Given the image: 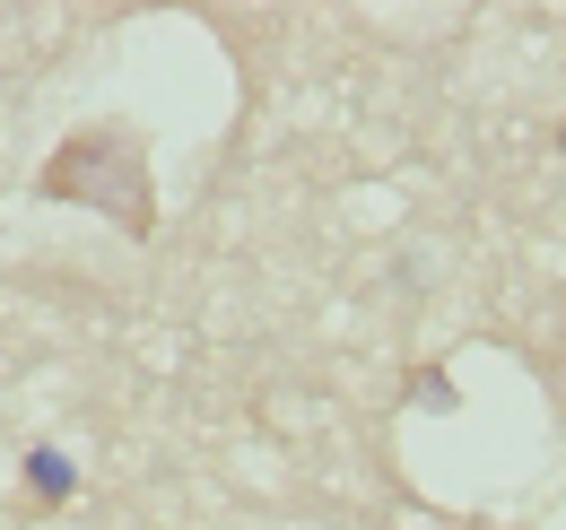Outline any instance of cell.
<instances>
[{"mask_svg":"<svg viewBox=\"0 0 566 530\" xmlns=\"http://www.w3.org/2000/svg\"><path fill=\"white\" fill-rule=\"evenodd\" d=\"M27 487H35V496H71V487H78V469L62 462L53 444H35V453H27Z\"/></svg>","mask_w":566,"mask_h":530,"instance_id":"1","label":"cell"}]
</instances>
